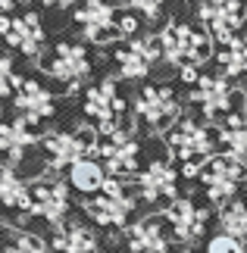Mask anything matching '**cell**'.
Listing matches in <instances>:
<instances>
[{
    "mask_svg": "<svg viewBox=\"0 0 247 253\" xmlns=\"http://www.w3.org/2000/svg\"><path fill=\"white\" fill-rule=\"evenodd\" d=\"M97 160L103 163L110 178H122V181L138 178V172H141V141L132 134V128H119V131L100 138Z\"/></svg>",
    "mask_w": 247,
    "mask_h": 253,
    "instance_id": "10",
    "label": "cell"
},
{
    "mask_svg": "<svg viewBox=\"0 0 247 253\" xmlns=\"http://www.w3.org/2000/svg\"><path fill=\"white\" fill-rule=\"evenodd\" d=\"M0 207L9 212H19L22 219L32 216L35 197H32V181L22 178L19 169L0 166Z\"/></svg>",
    "mask_w": 247,
    "mask_h": 253,
    "instance_id": "22",
    "label": "cell"
},
{
    "mask_svg": "<svg viewBox=\"0 0 247 253\" xmlns=\"http://www.w3.org/2000/svg\"><path fill=\"white\" fill-rule=\"evenodd\" d=\"M0 253H3V247H0Z\"/></svg>",
    "mask_w": 247,
    "mask_h": 253,
    "instance_id": "36",
    "label": "cell"
},
{
    "mask_svg": "<svg viewBox=\"0 0 247 253\" xmlns=\"http://www.w3.org/2000/svg\"><path fill=\"white\" fill-rule=\"evenodd\" d=\"M163 216H166V222H169V228H172L175 244L194 247V244H200V241H203L206 222H210V212H206L194 197H179V200H172L169 207L163 210Z\"/></svg>",
    "mask_w": 247,
    "mask_h": 253,
    "instance_id": "14",
    "label": "cell"
},
{
    "mask_svg": "<svg viewBox=\"0 0 247 253\" xmlns=\"http://www.w3.org/2000/svg\"><path fill=\"white\" fill-rule=\"evenodd\" d=\"M179 253H197V250H194V247H182Z\"/></svg>",
    "mask_w": 247,
    "mask_h": 253,
    "instance_id": "34",
    "label": "cell"
},
{
    "mask_svg": "<svg viewBox=\"0 0 247 253\" xmlns=\"http://www.w3.org/2000/svg\"><path fill=\"white\" fill-rule=\"evenodd\" d=\"M194 3H200V0H194Z\"/></svg>",
    "mask_w": 247,
    "mask_h": 253,
    "instance_id": "35",
    "label": "cell"
},
{
    "mask_svg": "<svg viewBox=\"0 0 247 253\" xmlns=\"http://www.w3.org/2000/svg\"><path fill=\"white\" fill-rule=\"evenodd\" d=\"M119 35H122V38L138 35V19H135V16H119Z\"/></svg>",
    "mask_w": 247,
    "mask_h": 253,
    "instance_id": "31",
    "label": "cell"
},
{
    "mask_svg": "<svg viewBox=\"0 0 247 253\" xmlns=\"http://www.w3.org/2000/svg\"><path fill=\"white\" fill-rule=\"evenodd\" d=\"M166 144H169L172 157L182 163H206L210 157H216V144H219V134H216L210 125L197 122V119H179L166 131Z\"/></svg>",
    "mask_w": 247,
    "mask_h": 253,
    "instance_id": "7",
    "label": "cell"
},
{
    "mask_svg": "<svg viewBox=\"0 0 247 253\" xmlns=\"http://www.w3.org/2000/svg\"><path fill=\"white\" fill-rule=\"evenodd\" d=\"M19 82H22V75H16V66H13V56H0V97H9L16 94Z\"/></svg>",
    "mask_w": 247,
    "mask_h": 253,
    "instance_id": "29",
    "label": "cell"
},
{
    "mask_svg": "<svg viewBox=\"0 0 247 253\" xmlns=\"http://www.w3.org/2000/svg\"><path fill=\"white\" fill-rule=\"evenodd\" d=\"M75 25L85 32L91 44H103L113 35H119V16L106 0H85L75 9Z\"/></svg>",
    "mask_w": 247,
    "mask_h": 253,
    "instance_id": "17",
    "label": "cell"
},
{
    "mask_svg": "<svg viewBox=\"0 0 247 253\" xmlns=\"http://www.w3.org/2000/svg\"><path fill=\"white\" fill-rule=\"evenodd\" d=\"M216 63L225 79H247V44H232L216 50Z\"/></svg>",
    "mask_w": 247,
    "mask_h": 253,
    "instance_id": "27",
    "label": "cell"
},
{
    "mask_svg": "<svg viewBox=\"0 0 247 253\" xmlns=\"http://www.w3.org/2000/svg\"><path fill=\"white\" fill-rule=\"evenodd\" d=\"M135 194L147 207H160V203L169 207L172 200H179V169L169 160H150L138 172Z\"/></svg>",
    "mask_w": 247,
    "mask_h": 253,
    "instance_id": "11",
    "label": "cell"
},
{
    "mask_svg": "<svg viewBox=\"0 0 247 253\" xmlns=\"http://www.w3.org/2000/svg\"><path fill=\"white\" fill-rule=\"evenodd\" d=\"M213 44L216 41H213L210 32H197V28L188 25V22H169L160 32L163 60L172 63L175 69H182V66H194V69H200L206 60H216Z\"/></svg>",
    "mask_w": 247,
    "mask_h": 253,
    "instance_id": "1",
    "label": "cell"
},
{
    "mask_svg": "<svg viewBox=\"0 0 247 253\" xmlns=\"http://www.w3.org/2000/svg\"><path fill=\"white\" fill-rule=\"evenodd\" d=\"M216 222H219V231H225V235H232V238H238L247 244V200L235 197L232 203L219 207Z\"/></svg>",
    "mask_w": 247,
    "mask_h": 253,
    "instance_id": "24",
    "label": "cell"
},
{
    "mask_svg": "<svg viewBox=\"0 0 247 253\" xmlns=\"http://www.w3.org/2000/svg\"><path fill=\"white\" fill-rule=\"evenodd\" d=\"M138 207V194L128 191V184L122 178H106L103 191L97 197L85 200V216L94 222L97 228H119L125 231L132 225V212Z\"/></svg>",
    "mask_w": 247,
    "mask_h": 253,
    "instance_id": "4",
    "label": "cell"
},
{
    "mask_svg": "<svg viewBox=\"0 0 247 253\" xmlns=\"http://www.w3.org/2000/svg\"><path fill=\"white\" fill-rule=\"evenodd\" d=\"M9 9H16V0H0V16H9Z\"/></svg>",
    "mask_w": 247,
    "mask_h": 253,
    "instance_id": "33",
    "label": "cell"
},
{
    "mask_svg": "<svg viewBox=\"0 0 247 253\" xmlns=\"http://www.w3.org/2000/svg\"><path fill=\"white\" fill-rule=\"evenodd\" d=\"M132 110L150 131H169L182 116V103H179L175 87H169V84H144L141 94L135 97Z\"/></svg>",
    "mask_w": 247,
    "mask_h": 253,
    "instance_id": "8",
    "label": "cell"
},
{
    "mask_svg": "<svg viewBox=\"0 0 247 253\" xmlns=\"http://www.w3.org/2000/svg\"><path fill=\"white\" fill-rule=\"evenodd\" d=\"M128 6L138 9V13L147 16V19H156L160 9H163V0H128Z\"/></svg>",
    "mask_w": 247,
    "mask_h": 253,
    "instance_id": "30",
    "label": "cell"
},
{
    "mask_svg": "<svg viewBox=\"0 0 247 253\" xmlns=\"http://www.w3.org/2000/svg\"><path fill=\"white\" fill-rule=\"evenodd\" d=\"M200 188L206 194V200L213 207H225L238 197L241 184L247 181V157H238V153H216L203 163V172H200Z\"/></svg>",
    "mask_w": 247,
    "mask_h": 253,
    "instance_id": "2",
    "label": "cell"
},
{
    "mask_svg": "<svg viewBox=\"0 0 247 253\" xmlns=\"http://www.w3.org/2000/svg\"><path fill=\"white\" fill-rule=\"evenodd\" d=\"M203 253H247V244L232 235H225V231H216V235L206 241V250Z\"/></svg>",
    "mask_w": 247,
    "mask_h": 253,
    "instance_id": "28",
    "label": "cell"
},
{
    "mask_svg": "<svg viewBox=\"0 0 247 253\" xmlns=\"http://www.w3.org/2000/svg\"><path fill=\"white\" fill-rule=\"evenodd\" d=\"M44 6H53V9H69V6H75V0H41Z\"/></svg>",
    "mask_w": 247,
    "mask_h": 253,
    "instance_id": "32",
    "label": "cell"
},
{
    "mask_svg": "<svg viewBox=\"0 0 247 253\" xmlns=\"http://www.w3.org/2000/svg\"><path fill=\"white\" fill-rule=\"evenodd\" d=\"M3 41L19 50L22 56H44V25H41V16L38 13H22V16H13V25H9V32L3 35Z\"/></svg>",
    "mask_w": 247,
    "mask_h": 253,
    "instance_id": "19",
    "label": "cell"
},
{
    "mask_svg": "<svg viewBox=\"0 0 247 253\" xmlns=\"http://www.w3.org/2000/svg\"><path fill=\"white\" fill-rule=\"evenodd\" d=\"M38 66H41V69L50 75L53 82L66 84L69 91L82 84L88 75H91V69H94V66H91V56H88V47L78 44V41H60L47 56L38 60Z\"/></svg>",
    "mask_w": 247,
    "mask_h": 253,
    "instance_id": "9",
    "label": "cell"
},
{
    "mask_svg": "<svg viewBox=\"0 0 247 253\" xmlns=\"http://www.w3.org/2000/svg\"><path fill=\"white\" fill-rule=\"evenodd\" d=\"M113 60L119 63V79L125 82H144L153 72V66L163 60L160 35H135L125 47H116Z\"/></svg>",
    "mask_w": 247,
    "mask_h": 253,
    "instance_id": "12",
    "label": "cell"
},
{
    "mask_svg": "<svg viewBox=\"0 0 247 253\" xmlns=\"http://www.w3.org/2000/svg\"><path fill=\"white\" fill-rule=\"evenodd\" d=\"M191 103L200 106L206 119H219V116H232L229 110L241 113V94L232 91L225 75H200V82L191 91Z\"/></svg>",
    "mask_w": 247,
    "mask_h": 253,
    "instance_id": "15",
    "label": "cell"
},
{
    "mask_svg": "<svg viewBox=\"0 0 247 253\" xmlns=\"http://www.w3.org/2000/svg\"><path fill=\"white\" fill-rule=\"evenodd\" d=\"M44 160L50 172H69L78 160L100 153V134L94 125H78V131H47L41 138Z\"/></svg>",
    "mask_w": 247,
    "mask_h": 253,
    "instance_id": "3",
    "label": "cell"
},
{
    "mask_svg": "<svg viewBox=\"0 0 247 253\" xmlns=\"http://www.w3.org/2000/svg\"><path fill=\"white\" fill-rule=\"evenodd\" d=\"M82 110H85V119L97 128L100 138H106V134H113L119 128H132V122H125L128 103L119 94V87H116V79H103L94 87H88Z\"/></svg>",
    "mask_w": 247,
    "mask_h": 253,
    "instance_id": "5",
    "label": "cell"
},
{
    "mask_svg": "<svg viewBox=\"0 0 247 253\" xmlns=\"http://www.w3.org/2000/svg\"><path fill=\"white\" fill-rule=\"evenodd\" d=\"M38 144V134H35V125H28L22 116L13 122H3L0 125V157L6 160L9 169H19L25 163V153Z\"/></svg>",
    "mask_w": 247,
    "mask_h": 253,
    "instance_id": "20",
    "label": "cell"
},
{
    "mask_svg": "<svg viewBox=\"0 0 247 253\" xmlns=\"http://www.w3.org/2000/svg\"><path fill=\"white\" fill-rule=\"evenodd\" d=\"M6 244H3V253H53L50 241H44L41 235H35V231L28 228H13L6 231Z\"/></svg>",
    "mask_w": 247,
    "mask_h": 253,
    "instance_id": "26",
    "label": "cell"
},
{
    "mask_svg": "<svg viewBox=\"0 0 247 253\" xmlns=\"http://www.w3.org/2000/svg\"><path fill=\"white\" fill-rule=\"evenodd\" d=\"M197 19L206 25L219 47L247 44V6L241 0H200Z\"/></svg>",
    "mask_w": 247,
    "mask_h": 253,
    "instance_id": "6",
    "label": "cell"
},
{
    "mask_svg": "<svg viewBox=\"0 0 247 253\" xmlns=\"http://www.w3.org/2000/svg\"><path fill=\"white\" fill-rule=\"evenodd\" d=\"M122 241H125L128 253H172V244H175L172 228H169L163 212L132 222L122 231Z\"/></svg>",
    "mask_w": 247,
    "mask_h": 253,
    "instance_id": "16",
    "label": "cell"
},
{
    "mask_svg": "<svg viewBox=\"0 0 247 253\" xmlns=\"http://www.w3.org/2000/svg\"><path fill=\"white\" fill-rule=\"evenodd\" d=\"M219 144L229 153L247 157V113H232L219 128Z\"/></svg>",
    "mask_w": 247,
    "mask_h": 253,
    "instance_id": "25",
    "label": "cell"
},
{
    "mask_svg": "<svg viewBox=\"0 0 247 253\" xmlns=\"http://www.w3.org/2000/svg\"><path fill=\"white\" fill-rule=\"evenodd\" d=\"M50 247L53 253H103L97 231L88 222H78V219H69L66 225L53 228Z\"/></svg>",
    "mask_w": 247,
    "mask_h": 253,
    "instance_id": "21",
    "label": "cell"
},
{
    "mask_svg": "<svg viewBox=\"0 0 247 253\" xmlns=\"http://www.w3.org/2000/svg\"><path fill=\"white\" fill-rule=\"evenodd\" d=\"M13 103H16L19 116H22L28 125H35V128H38V122L50 119V116L56 113L53 91H50V87H44L38 79H22V82H19L16 94H13Z\"/></svg>",
    "mask_w": 247,
    "mask_h": 253,
    "instance_id": "18",
    "label": "cell"
},
{
    "mask_svg": "<svg viewBox=\"0 0 247 253\" xmlns=\"http://www.w3.org/2000/svg\"><path fill=\"white\" fill-rule=\"evenodd\" d=\"M106 169H103V163L100 160H94V157H85V160H78L72 169L66 172V181H69V188L78 191V194H85V197H97V194L103 191V184H106Z\"/></svg>",
    "mask_w": 247,
    "mask_h": 253,
    "instance_id": "23",
    "label": "cell"
},
{
    "mask_svg": "<svg viewBox=\"0 0 247 253\" xmlns=\"http://www.w3.org/2000/svg\"><path fill=\"white\" fill-rule=\"evenodd\" d=\"M32 216L44 219L50 228H60L69 222V181L56 178V175H41L32 181Z\"/></svg>",
    "mask_w": 247,
    "mask_h": 253,
    "instance_id": "13",
    "label": "cell"
}]
</instances>
